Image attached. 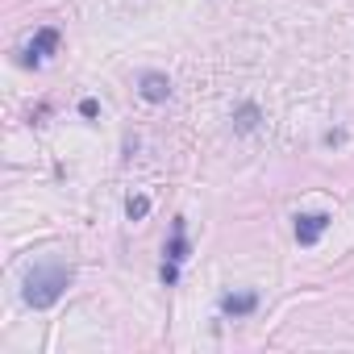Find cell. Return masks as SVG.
Instances as JSON below:
<instances>
[{
    "label": "cell",
    "instance_id": "6da1fadb",
    "mask_svg": "<svg viewBox=\"0 0 354 354\" xmlns=\"http://www.w3.org/2000/svg\"><path fill=\"white\" fill-rule=\"evenodd\" d=\"M67 288H71V267L50 259V263H34V267L26 271L21 296H26L30 308H55Z\"/></svg>",
    "mask_w": 354,
    "mask_h": 354
},
{
    "label": "cell",
    "instance_id": "7a4b0ae2",
    "mask_svg": "<svg viewBox=\"0 0 354 354\" xmlns=\"http://www.w3.org/2000/svg\"><path fill=\"white\" fill-rule=\"evenodd\" d=\"M188 250H192V246H188V225H184V217H175L171 242H167V250H162V283H167V288L180 279V267H184Z\"/></svg>",
    "mask_w": 354,
    "mask_h": 354
},
{
    "label": "cell",
    "instance_id": "3957f363",
    "mask_svg": "<svg viewBox=\"0 0 354 354\" xmlns=\"http://www.w3.org/2000/svg\"><path fill=\"white\" fill-rule=\"evenodd\" d=\"M55 50H59V30L42 26V30L34 34V42H30L26 50H21V63H26V67H42V63H46V59H50Z\"/></svg>",
    "mask_w": 354,
    "mask_h": 354
},
{
    "label": "cell",
    "instance_id": "277c9868",
    "mask_svg": "<svg viewBox=\"0 0 354 354\" xmlns=\"http://www.w3.org/2000/svg\"><path fill=\"white\" fill-rule=\"evenodd\" d=\"M329 221H333L329 213H300V217H296V242H300V246H317L321 234L329 230Z\"/></svg>",
    "mask_w": 354,
    "mask_h": 354
},
{
    "label": "cell",
    "instance_id": "5b68a950",
    "mask_svg": "<svg viewBox=\"0 0 354 354\" xmlns=\"http://www.w3.org/2000/svg\"><path fill=\"white\" fill-rule=\"evenodd\" d=\"M138 92H142V100L162 104V100H171V80H167L162 71H146V75L138 80Z\"/></svg>",
    "mask_w": 354,
    "mask_h": 354
},
{
    "label": "cell",
    "instance_id": "8992f818",
    "mask_svg": "<svg viewBox=\"0 0 354 354\" xmlns=\"http://www.w3.org/2000/svg\"><path fill=\"white\" fill-rule=\"evenodd\" d=\"M259 308V296L254 292H225L221 296V313L225 317H246V313H254Z\"/></svg>",
    "mask_w": 354,
    "mask_h": 354
},
{
    "label": "cell",
    "instance_id": "52a82bcc",
    "mask_svg": "<svg viewBox=\"0 0 354 354\" xmlns=\"http://www.w3.org/2000/svg\"><path fill=\"white\" fill-rule=\"evenodd\" d=\"M234 125H238V133H250V129L259 125V109H254V104H242L238 117H234Z\"/></svg>",
    "mask_w": 354,
    "mask_h": 354
},
{
    "label": "cell",
    "instance_id": "ba28073f",
    "mask_svg": "<svg viewBox=\"0 0 354 354\" xmlns=\"http://www.w3.org/2000/svg\"><path fill=\"white\" fill-rule=\"evenodd\" d=\"M125 213H129V221H142V217L150 213V201H146V196H129V205H125Z\"/></svg>",
    "mask_w": 354,
    "mask_h": 354
}]
</instances>
